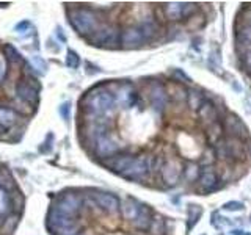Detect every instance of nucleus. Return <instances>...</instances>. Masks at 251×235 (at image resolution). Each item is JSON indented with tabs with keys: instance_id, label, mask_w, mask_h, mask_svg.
Instances as JSON below:
<instances>
[{
	"instance_id": "f257e3e1",
	"label": "nucleus",
	"mask_w": 251,
	"mask_h": 235,
	"mask_svg": "<svg viewBox=\"0 0 251 235\" xmlns=\"http://www.w3.org/2000/svg\"><path fill=\"white\" fill-rule=\"evenodd\" d=\"M83 105L87 107V110L91 116H106L113 108L115 96L108 90L97 87L87 92V96L83 97Z\"/></svg>"
},
{
	"instance_id": "f03ea898",
	"label": "nucleus",
	"mask_w": 251,
	"mask_h": 235,
	"mask_svg": "<svg viewBox=\"0 0 251 235\" xmlns=\"http://www.w3.org/2000/svg\"><path fill=\"white\" fill-rule=\"evenodd\" d=\"M214 151L217 159L220 160H233V162H239L243 160L247 157V147H245V141L231 138V137H225L220 143L214 146Z\"/></svg>"
},
{
	"instance_id": "7ed1b4c3",
	"label": "nucleus",
	"mask_w": 251,
	"mask_h": 235,
	"mask_svg": "<svg viewBox=\"0 0 251 235\" xmlns=\"http://www.w3.org/2000/svg\"><path fill=\"white\" fill-rule=\"evenodd\" d=\"M71 24L72 27L80 33L82 36H91V35L99 28V20H97L96 14L91 10L77 8L71 13Z\"/></svg>"
},
{
	"instance_id": "20e7f679",
	"label": "nucleus",
	"mask_w": 251,
	"mask_h": 235,
	"mask_svg": "<svg viewBox=\"0 0 251 235\" xmlns=\"http://www.w3.org/2000/svg\"><path fill=\"white\" fill-rule=\"evenodd\" d=\"M88 39L93 46L115 47L121 44V30L116 25H101Z\"/></svg>"
},
{
	"instance_id": "39448f33",
	"label": "nucleus",
	"mask_w": 251,
	"mask_h": 235,
	"mask_svg": "<svg viewBox=\"0 0 251 235\" xmlns=\"http://www.w3.org/2000/svg\"><path fill=\"white\" fill-rule=\"evenodd\" d=\"M151 174V155H135L132 165L124 171L121 174L124 179L127 181H134V182H140L148 179V176Z\"/></svg>"
},
{
	"instance_id": "423d86ee",
	"label": "nucleus",
	"mask_w": 251,
	"mask_h": 235,
	"mask_svg": "<svg viewBox=\"0 0 251 235\" xmlns=\"http://www.w3.org/2000/svg\"><path fill=\"white\" fill-rule=\"evenodd\" d=\"M94 152L99 157H102V159H110V157L121 154L123 146L120 145V141L111 137L110 132H108V133L97 138L96 145H94Z\"/></svg>"
},
{
	"instance_id": "0eeeda50",
	"label": "nucleus",
	"mask_w": 251,
	"mask_h": 235,
	"mask_svg": "<svg viewBox=\"0 0 251 235\" xmlns=\"http://www.w3.org/2000/svg\"><path fill=\"white\" fill-rule=\"evenodd\" d=\"M149 99H151L152 110H154L157 115H162L170 99L165 85H162L160 82H152L149 87Z\"/></svg>"
},
{
	"instance_id": "6e6552de",
	"label": "nucleus",
	"mask_w": 251,
	"mask_h": 235,
	"mask_svg": "<svg viewBox=\"0 0 251 235\" xmlns=\"http://www.w3.org/2000/svg\"><path fill=\"white\" fill-rule=\"evenodd\" d=\"M182 165H180L178 159H168L165 160L162 169H160V177L168 187H174L179 182L180 176H182Z\"/></svg>"
},
{
	"instance_id": "1a4fd4ad",
	"label": "nucleus",
	"mask_w": 251,
	"mask_h": 235,
	"mask_svg": "<svg viewBox=\"0 0 251 235\" xmlns=\"http://www.w3.org/2000/svg\"><path fill=\"white\" fill-rule=\"evenodd\" d=\"M115 102L121 105L123 108H130L138 102V94L130 83L118 85L115 91Z\"/></svg>"
},
{
	"instance_id": "9d476101",
	"label": "nucleus",
	"mask_w": 251,
	"mask_h": 235,
	"mask_svg": "<svg viewBox=\"0 0 251 235\" xmlns=\"http://www.w3.org/2000/svg\"><path fill=\"white\" fill-rule=\"evenodd\" d=\"M54 209L58 210L60 213H63V215L74 218L82 209V199L75 195H66V196L58 199V202Z\"/></svg>"
},
{
	"instance_id": "9b49d317",
	"label": "nucleus",
	"mask_w": 251,
	"mask_h": 235,
	"mask_svg": "<svg viewBox=\"0 0 251 235\" xmlns=\"http://www.w3.org/2000/svg\"><path fill=\"white\" fill-rule=\"evenodd\" d=\"M146 42V38L140 27H127L121 32V44L126 49L140 47Z\"/></svg>"
},
{
	"instance_id": "f8f14e48",
	"label": "nucleus",
	"mask_w": 251,
	"mask_h": 235,
	"mask_svg": "<svg viewBox=\"0 0 251 235\" xmlns=\"http://www.w3.org/2000/svg\"><path fill=\"white\" fill-rule=\"evenodd\" d=\"M134 159H135V155H132V154H118V155L110 157V159H106L104 165L110 168L113 173H118L121 176L124 171L132 165Z\"/></svg>"
},
{
	"instance_id": "ddd939ff",
	"label": "nucleus",
	"mask_w": 251,
	"mask_h": 235,
	"mask_svg": "<svg viewBox=\"0 0 251 235\" xmlns=\"http://www.w3.org/2000/svg\"><path fill=\"white\" fill-rule=\"evenodd\" d=\"M226 130H228V137L231 138H237L242 141H245L248 138V129L245 127V124L242 123V119H239L234 115L226 118Z\"/></svg>"
},
{
	"instance_id": "4468645a",
	"label": "nucleus",
	"mask_w": 251,
	"mask_h": 235,
	"mask_svg": "<svg viewBox=\"0 0 251 235\" xmlns=\"http://www.w3.org/2000/svg\"><path fill=\"white\" fill-rule=\"evenodd\" d=\"M16 94H18V99H20L22 102H27V104H36L38 99H39V94H38V90L30 85L29 82H20L16 85Z\"/></svg>"
},
{
	"instance_id": "2eb2a0df",
	"label": "nucleus",
	"mask_w": 251,
	"mask_h": 235,
	"mask_svg": "<svg viewBox=\"0 0 251 235\" xmlns=\"http://www.w3.org/2000/svg\"><path fill=\"white\" fill-rule=\"evenodd\" d=\"M93 196H94V201L97 204V207H101L102 210H106L108 213H115L118 209L121 207L120 199L113 195H110V193H96Z\"/></svg>"
},
{
	"instance_id": "dca6fc26",
	"label": "nucleus",
	"mask_w": 251,
	"mask_h": 235,
	"mask_svg": "<svg viewBox=\"0 0 251 235\" xmlns=\"http://www.w3.org/2000/svg\"><path fill=\"white\" fill-rule=\"evenodd\" d=\"M218 183V176L212 169H204L199 176L198 181V190L203 191V193H211L215 188H217Z\"/></svg>"
},
{
	"instance_id": "f3484780",
	"label": "nucleus",
	"mask_w": 251,
	"mask_h": 235,
	"mask_svg": "<svg viewBox=\"0 0 251 235\" xmlns=\"http://www.w3.org/2000/svg\"><path fill=\"white\" fill-rule=\"evenodd\" d=\"M198 116H199V119L206 124V127L211 126V124H214V123H217V121H218L217 107H215V104H214L212 101H207V99H206V102L199 107Z\"/></svg>"
},
{
	"instance_id": "a211bd4d",
	"label": "nucleus",
	"mask_w": 251,
	"mask_h": 235,
	"mask_svg": "<svg viewBox=\"0 0 251 235\" xmlns=\"http://www.w3.org/2000/svg\"><path fill=\"white\" fill-rule=\"evenodd\" d=\"M152 218H154V215H152L151 209L148 207V205H143L140 213H138V217L132 221V226H134L137 231L148 232L149 227H151V223H152Z\"/></svg>"
},
{
	"instance_id": "6ab92c4d",
	"label": "nucleus",
	"mask_w": 251,
	"mask_h": 235,
	"mask_svg": "<svg viewBox=\"0 0 251 235\" xmlns=\"http://www.w3.org/2000/svg\"><path fill=\"white\" fill-rule=\"evenodd\" d=\"M143 207V204H140L134 198H126L124 202L121 204V213L126 219H129V221H134V219L138 217V213H140Z\"/></svg>"
},
{
	"instance_id": "aec40b11",
	"label": "nucleus",
	"mask_w": 251,
	"mask_h": 235,
	"mask_svg": "<svg viewBox=\"0 0 251 235\" xmlns=\"http://www.w3.org/2000/svg\"><path fill=\"white\" fill-rule=\"evenodd\" d=\"M206 138L212 146L220 143V141L225 138V127H223V124L220 123V121H217V123H214V124L206 127Z\"/></svg>"
},
{
	"instance_id": "412c9836",
	"label": "nucleus",
	"mask_w": 251,
	"mask_h": 235,
	"mask_svg": "<svg viewBox=\"0 0 251 235\" xmlns=\"http://www.w3.org/2000/svg\"><path fill=\"white\" fill-rule=\"evenodd\" d=\"M184 10H185V3H179V2H171L163 6L165 18H168L171 22H178V20L184 19L185 18Z\"/></svg>"
},
{
	"instance_id": "4be33fe9",
	"label": "nucleus",
	"mask_w": 251,
	"mask_h": 235,
	"mask_svg": "<svg viewBox=\"0 0 251 235\" xmlns=\"http://www.w3.org/2000/svg\"><path fill=\"white\" fill-rule=\"evenodd\" d=\"M187 102H188V107H190L192 110L198 111L199 107L206 102L204 92L201 91L199 88H190V90H187Z\"/></svg>"
},
{
	"instance_id": "5701e85b",
	"label": "nucleus",
	"mask_w": 251,
	"mask_h": 235,
	"mask_svg": "<svg viewBox=\"0 0 251 235\" xmlns=\"http://www.w3.org/2000/svg\"><path fill=\"white\" fill-rule=\"evenodd\" d=\"M166 92H168V97L176 104H184L187 102V90L179 83H170L166 85Z\"/></svg>"
},
{
	"instance_id": "b1692460",
	"label": "nucleus",
	"mask_w": 251,
	"mask_h": 235,
	"mask_svg": "<svg viewBox=\"0 0 251 235\" xmlns=\"http://www.w3.org/2000/svg\"><path fill=\"white\" fill-rule=\"evenodd\" d=\"M142 28V32H143V35H144V38H146V41H149V39H152L156 36V35L159 33V24L156 22V18L152 19V18H148V19H144L143 22L138 25Z\"/></svg>"
},
{
	"instance_id": "393cba45",
	"label": "nucleus",
	"mask_w": 251,
	"mask_h": 235,
	"mask_svg": "<svg viewBox=\"0 0 251 235\" xmlns=\"http://www.w3.org/2000/svg\"><path fill=\"white\" fill-rule=\"evenodd\" d=\"M148 232L151 235H166V223H165V219L162 217H159V215H154Z\"/></svg>"
},
{
	"instance_id": "a878e982",
	"label": "nucleus",
	"mask_w": 251,
	"mask_h": 235,
	"mask_svg": "<svg viewBox=\"0 0 251 235\" xmlns=\"http://www.w3.org/2000/svg\"><path fill=\"white\" fill-rule=\"evenodd\" d=\"M18 115L16 111H13L11 108H0V126L2 127H10L16 123Z\"/></svg>"
},
{
	"instance_id": "bb28decb",
	"label": "nucleus",
	"mask_w": 251,
	"mask_h": 235,
	"mask_svg": "<svg viewBox=\"0 0 251 235\" xmlns=\"http://www.w3.org/2000/svg\"><path fill=\"white\" fill-rule=\"evenodd\" d=\"M237 42H239L240 46L247 47V51H250L251 49V25L242 27V30L237 32Z\"/></svg>"
},
{
	"instance_id": "cd10ccee",
	"label": "nucleus",
	"mask_w": 251,
	"mask_h": 235,
	"mask_svg": "<svg viewBox=\"0 0 251 235\" xmlns=\"http://www.w3.org/2000/svg\"><path fill=\"white\" fill-rule=\"evenodd\" d=\"M184 176L188 182H198L201 176V169L197 163H187L184 168Z\"/></svg>"
},
{
	"instance_id": "c85d7f7f",
	"label": "nucleus",
	"mask_w": 251,
	"mask_h": 235,
	"mask_svg": "<svg viewBox=\"0 0 251 235\" xmlns=\"http://www.w3.org/2000/svg\"><path fill=\"white\" fill-rule=\"evenodd\" d=\"M190 217H188V223H187V229L190 231L192 227L198 223V218L201 217V213H203V210H201L199 205H190Z\"/></svg>"
},
{
	"instance_id": "c756f323",
	"label": "nucleus",
	"mask_w": 251,
	"mask_h": 235,
	"mask_svg": "<svg viewBox=\"0 0 251 235\" xmlns=\"http://www.w3.org/2000/svg\"><path fill=\"white\" fill-rule=\"evenodd\" d=\"M5 56H6V58H8L10 61H13V63H16V61L22 63V58H20L19 52H18L13 46H5Z\"/></svg>"
},
{
	"instance_id": "7c9ffc66",
	"label": "nucleus",
	"mask_w": 251,
	"mask_h": 235,
	"mask_svg": "<svg viewBox=\"0 0 251 235\" xmlns=\"http://www.w3.org/2000/svg\"><path fill=\"white\" fill-rule=\"evenodd\" d=\"M79 65H80V58H79V55L75 54L74 51H68V54H66V66H68V68L75 69Z\"/></svg>"
},
{
	"instance_id": "2f4dec72",
	"label": "nucleus",
	"mask_w": 251,
	"mask_h": 235,
	"mask_svg": "<svg viewBox=\"0 0 251 235\" xmlns=\"http://www.w3.org/2000/svg\"><path fill=\"white\" fill-rule=\"evenodd\" d=\"M6 72H8V63H6L5 55H0V82L5 80Z\"/></svg>"
},
{
	"instance_id": "473e14b6",
	"label": "nucleus",
	"mask_w": 251,
	"mask_h": 235,
	"mask_svg": "<svg viewBox=\"0 0 251 235\" xmlns=\"http://www.w3.org/2000/svg\"><path fill=\"white\" fill-rule=\"evenodd\" d=\"M32 63H33V66L35 68H38L39 71H41V72H46V69H47V65H46V61L43 60V58H41V56H33V58H32Z\"/></svg>"
},
{
	"instance_id": "72a5a7b5",
	"label": "nucleus",
	"mask_w": 251,
	"mask_h": 235,
	"mask_svg": "<svg viewBox=\"0 0 251 235\" xmlns=\"http://www.w3.org/2000/svg\"><path fill=\"white\" fill-rule=\"evenodd\" d=\"M242 209H243V204L237 202V201H231V202L225 204V210H229V212H237V210H242Z\"/></svg>"
},
{
	"instance_id": "f704fd0d",
	"label": "nucleus",
	"mask_w": 251,
	"mask_h": 235,
	"mask_svg": "<svg viewBox=\"0 0 251 235\" xmlns=\"http://www.w3.org/2000/svg\"><path fill=\"white\" fill-rule=\"evenodd\" d=\"M32 28V24L29 22V20H22V22H19L16 25V32L18 33H24V30H30Z\"/></svg>"
},
{
	"instance_id": "c9c22d12",
	"label": "nucleus",
	"mask_w": 251,
	"mask_h": 235,
	"mask_svg": "<svg viewBox=\"0 0 251 235\" xmlns=\"http://www.w3.org/2000/svg\"><path fill=\"white\" fill-rule=\"evenodd\" d=\"M243 65H245L248 69H251V49L247 52H243Z\"/></svg>"
},
{
	"instance_id": "e433bc0d",
	"label": "nucleus",
	"mask_w": 251,
	"mask_h": 235,
	"mask_svg": "<svg viewBox=\"0 0 251 235\" xmlns=\"http://www.w3.org/2000/svg\"><path fill=\"white\" fill-rule=\"evenodd\" d=\"M60 113H61V116L65 118V119H68V118H69V104H68V102L61 105Z\"/></svg>"
},
{
	"instance_id": "4c0bfd02",
	"label": "nucleus",
	"mask_w": 251,
	"mask_h": 235,
	"mask_svg": "<svg viewBox=\"0 0 251 235\" xmlns=\"http://www.w3.org/2000/svg\"><path fill=\"white\" fill-rule=\"evenodd\" d=\"M176 75H178V77H180V78H182L184 82H190V78H188V77H187V75H185V74L182 72V71H176Z\"/></svg>"
},
{
	"instance_id": "58836bf2",
	"label": "nucleus",
	"mask_w": 251,
	"mask_h": 235,
	"mask_svg": "<svg viewBox=\"0 0 251 235\" xmlns=\"http://www.w3.org/2000/svg\"><path fill=\"white\" fill-rule=\"evenodd\" d=\"M245 234V231H240V229H234L231 231V235H243Z\"/></svg>"
},
{
	"instance_id": "ea45409f",
	"label": "nucleus",
	"mask_w": 251,
	"mask_h": 235,
	"mask_svg": "<svg viewBox=\"0 0 251 235\" xmlns=\"http://www.w3.org/2000/svg\"><path fill=\"white\" fill-rule=\"evenodd\" d=\"M248 25H251V13H250V24Z\"/></svg>"
},
{
	"instance_id": "a19ab883",
	"label": "nucleus",
	"mask_w": 251,
	"mask_h": 235,
	"mask_svg": "<svg viewBox=\"0 0 251 235\" xmlns=\"http://www.w3.org/2000/svg\"><path fill=\"white\" fill-rule=\"evenodd\" d=\"M243 235H251V234H250V232H245V234H243Z\"/></svg>"
}]
</instances>
